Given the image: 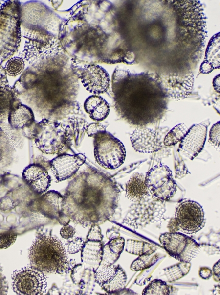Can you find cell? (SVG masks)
Here are the masks:
<instances>
[{"instance_id": "3", "label": "cell", "mask_w": 220, "mask_h": 295, "mask_svg": "<svg viewBox=\"0 0 220 295\" xmlns=\"http://www.w3.org/2000/svg\"><path fill=\"white\" fill-rule=\"evenodd\" d=\"M47 12V10H41L39 13V10L32 7L21 15L23 36L26 39L23 54L30 64L48 61L58 51L59 45L51 31V21Z\"/></svg>"}, {"instance_id": "41", "label": "cell", "mask_w": 220, "mask_h": 295, "mask_svg": "<svg viewBox=\"0 0 220 295\" xmlns=\"http://www.w3.org/2000/svg\"><path fill=\"white\" fill-rule=\"evenodd\" d=\"M58 221L62 225L64 226L68 224L70 221V219L68 216L62 213L60 217L58 219Z\"/></svg>"}, {"instance_id": "40", "label": "cell", "mask_w": 220, "mask_h": 295, "mask_svg": "<svg viewBox=\"0 0 220 295\" xmlns=\"http://www.w3.org/2000/svg\"><path fill=\"white\" fill-rule=\"evenodd\" d=\"M8 85V81L5 69L0 65V87Z\"/></svg>"}, {"instance_id": "9", "label": "cell", "mask_w": 220, "mask_h": 295, "mask_svg": "<svg viewBox=\"0 0 220 295\" xmlns=\"http://www.w3.org/2000/svg\"><path fill=\"white\" fill-rule=\"evenodd\" d=\"M14 291L21 295H41L47 287L44 273L32 266L15 270L12 275Z\"/></svg>"}, {"instance_id": "36", "label": "cell", "mask_w": 220, "mask_h": 295, "mask_svg": "<svg viewBox=\"0 0 220 295\" xmlns=\"http://www.w3.org/2000/svg\"><path fill=\"white\" fill-rule=\"evenodd\" d=\"M105 131H106L105 126L99 123H93L89 124L86 129V132L88 136L93 138Z\"/></svg>"}, {"instance_id": "35", "label": "cell", "mask_w": 220, "mask_h": 295, "mask_svg": "<svg viewBox=\"0 0 220 295\" xmlns=\"http://www.w3.org/2000/svg\"><path fill=\"white\" fill-rule=\"evenodd\" d=\"M220 122L215 123L210 129L209 140L212 144L218 148H220Z\"/></svg>"}, {"instance_id": "31", "label": "cell", "mask_w": 220, "mask_h": 295, "mask_svg": "<svg viewBox=\"0 0 220 295\" xmlns=\"http://www.w3.org/2000/svg\"><path fill=\"white\" fill-rule=\"evenodd\" d=\"M17 234L12 230H9L0 234V249L9 247L15 241Z\"/></svg>"}, {"instance_id": "33", "label": "cell", "mask_w": 220, "mask_h": 295, "mask_svg": "<svg viewBox=\"0 0 220 295\" xmlns=\"http://www.w3.org/2000/svg\"><path fill=\"white\" fill-rule=\"evenodd\" d=\"M84 242L81 238H75L66 242L67 252L70 254L76 253L82 250Z\"/></svg>"}, {"instance_id": "25", "label": "cell", "mask_w": 220, "mask_h": 295, "mask_svg": "<svg viewBox=\"0 0 220 295\" xmlns=\"http://www.w3.org/2000/svg\"><path fill=\"white\" fill-rule=\"evenodd\" d=\"M157 248L147 242L133 240H128L126 244V251L128 252L140 255L155 252Z\"/></svg>"}, {"instance_id": "2", "label": "cell", "mask_w": 220, "mask_h": 295, "mask_svg": "<svg viewBox=\"0 0 220 295\" xmlns=\"http://www.w3.org/2000/svg\"><path fill=\"white\" fill-rule=\"evenodd\" d=\"M117 89L114 91L117 111L129 123L143 126L156 122L164 114L165 94L160 87L150 85L129 89L122 85Z\"/></svg>"}, {"instance_id": "19", "label": "cell", "mask_w": 220, "mask_h": 295, "mask_svg": "<svg viewBox=\"0 0 220 295\" xmlns=\"http://www.w3.org/2000/svg\"><path fill=\"white\" fill-rule=\"evenodd\" d=\"M64 197L59 192L50 191L42 196L38 201L39 211L51 219H58L63 213Z\"/></svg>"}, {"instance_id": "24", "label": "cell", "mask_w": 220, "mask_h": 295, "mask_svg": "<svg viewBox=\"0 0 220 295\" xmlns=\"http://www.w3.org/2000/svg\"><path fill=\"white\" fill-rule=\"evenodd\" d=\"M16 93L9 85L0 87V117L8 115L16 103Z\"/></svg>"}, {"instance_id": "11", "label": "cell", "mask_w": 220, "mask_h": 295, "mask_svg": "<svg viewBox=\"0 0 220 295\" xmlns=\"http://www.w3.org/2000/svg\"><path fill=\"white\" fill-rule=\"evenodd\" d=\"M175 218L180 228L189 234L200 230L205 223L202 206L197 202L188 199L178 202L176 208Z\"/></svg>"}, {"instance_id": "18", "label": "cell", "mask_w": 220, "mask_h": 295, "mask_svg": "<svg viewBox=\"0 0 220 295\" xmlns=\"http://www.w3.org/2000/svg\"><path fill=\"white\" fill-rule=\"evenodd\" d=\"M24 180L37 194H42L49 187L51 177L46 170L38 164L28 166L23 171Z\"/></svg>"}, {"instance_id": "26", "label": "cell", "mask_w": 220, "mask_h": 295, "mask_svg": "<svg viewBox=\"0 0 220 295\" xmlns=\"http://www.w3.org/2000/svg\"><path fill=\"white\" fill-rule=\"evenodd\" d=\"M158 259V254L155 252L140 255L132 263L131 269L133 271L146 269L154 264Z\"/></svg>"}, {"instance_id": "16", "label": "cell", "mask_w": 220, "mask_h": 295, "mask_svg": "<svg viewBox=\"0 0 220 295\" xmlns=\"http://www.w3.org/2000/svg\"><path fill=\"white\" fill-rule=\"evenodd\" d=\"M207 131V127L204 124L193 125L180 141L178 151L190 160H193L204 147Z\"/></svg>"}, {"instance_id": "27", "label": "cell", "mask_w": 220, "mask_h": 295, "mask_svg": "<svg viewBox=\"0 0 220 295\" xmlns=\"http://www.w3.org/2000/svg\"><path fill=\"white\" fill-rule=\"evenodd\" d=\"M190 267V262H181V263L166 269L165 274L168 281H175L187 274Z\"/></svg>"}, {"instance_id": "12", "label": "cell", "mask_w": 220, "mask_h": 295, "mask_svg": "<svg viewBox=\"0 0 220 295\" xmlns=\"http://www.w3.org/2000/svg\"><path fill=\"white\" fill-rule=\"evenodd\" d=\"M68 106L64 105L56 115L54 121L60 123L65 128L71 145L76 147L81 143L88 124V121L80 115L78 110H70Z\"/></svg>"}, {"instance_id": "38", "label": "cell", "mask_w": 220, "mask_h": 295, "mask_svg": "<svg viewBox=\"0 0 220 295\" xmlns=\"http://www.w3.org/2000/svg\"><path fill=\"white\" fill-rule=\"evenodd\" d=\"M75 233V229L69 224L64 225L60 230V235L62 237L66 239L72 238Z\"/></svg>"}, {"instance_id": "6", "label": "cell", "mask_w": 220, "mask_h": 295, "mask_svg": "<svg viewBox=\"0 0 220 295\" xmlns=\"http://www.w3.org/2000/svg\"><path fill=\"white\" fill-rule=\"evenodd\" d=\"M32 139L38 148L46 154L65 153L71 145L64 126L58 122L46 119L36 123Z\"/></svg>"}, {"instance_id": "10", "label": "cell", "mask_w": 220, "mask_h": 295, "mask_svg": "<svg viewBox=\"0 0 220 295\" xmlns=\"http://www.w3.org/2000/svg\"><path fill=\"white\" fill-rule=\"evenodd\" d=\"M159 240L169 254L180 262H189L200 250V245L194 239L180 233H166Z\"/></svg>"}, {"instance_id": "29", "label": "cell", "mask_w": 220, "mask_h": 295, "mask_svg": "<svg viewBox=\"0 0 220 295\" xmlns=\"http://www.w3.org/2000/svg\"><path fill=\"white\" fill-rule=\"evenodd\" d=\"M171 289L165 282L155 279L150 282L142 292L143 295H168L171 293Z\"/></svg>"}, {"instance_id": "37", "label": "cell", "mask_w": 220, "mask_h": 295, "mask_svg": "<svg viewBox=\"0 0 220 295\" xmlns=\"http://www.w3.org/2000/svg\"><path fill=\"white\" fill-rule=\"evenodd\" d=\"M103 237L100 227L98 224H94L91 226L90 230L88 233L87 241H102Z\"/></svg>"}, {"instance_id": "7", "label": "cell", "mask_w": 220, "mask_h": 295, "mask_svg": "<svg viewBox=\"0 0 220 295\" xmlns=\"http://www.w3.org/2000/svg\"><path fill=\"white\" fill-rule=\"evenodd\" d=\"M94 139V156L99 165L113 170L124 163L126 150L118 139L106 131L100 133Z\"/></svg>"}, {"instance_id": "28", "label": "cell", "mask_w": 220, "mask_h": 295, "mask_svg": "<svg viewBox=\"0 0 220 295\" xmlns=\"http://www.w3.org/2000/svg\"><path fill=\"white\" fill-rule=\"evenodd\" d=\"M188 129L184 123L178 124L172 128L166 135L163 143L165 146L175 145L180 142Z\"/></svg>"}, {"instance_id": "13", "label": "cell", "mask_w": 220, "mask_h": 295, "mask_svg": "<svg viewBox=\"0 0 220 295\" xmlns=\"http://www.w3.org/2000/svg\"><path fill=\"white\" fill-rule=\"evenodd\" d=\"M95 280L107 293H115L125 287L127 277L119 266L106 265L101 262L94 271Z\"/></svg>"}, {"instance_id": "30", "label": "cell", "mask_w": 220, "mask_h": 295, "mask_svg": "<svg viewBox=\"0 0 220 295\" xmlns=\"http://www.w3.org/2000/svg\"><path fill=\"white\" fill-rule=\"evenodd\" d=\"M24 68V62L22 58L15 57L10 58L6 62L5 71L6 74L11 76H16L21 74Z\"/></svg>"}, {"instance_id": "39", "label": "cell", "mask_w": 220, "mask_h": 295, "mask_svg": "<svg viewBox=\"0 0 220 295\" xmlns=\"http://www.w3.org/2000/svg\"><path fill=\"white\" fill-rule=\"evenodd\" d=\"M7 283L3 274L2 270L0 269V295H6L7 293Z\"/></svg>"}, {"instance_id": "1", "label": "cell", "mask_w": 220, "mask_h": 295, "mask_svg": "<svg viewBox=\"0 0 220 295\" xmlns=\"http://www.w3.org/2000/svg\"><path fill=\"white\" fill-rule=\"evenodd\" d=\"M119 190L109 176L88 170L71 181L64 197L63 213L83 227L99 224L115 210Z\"/></svg>"}, {"instance_id": "8", "label": "cell", "mask_w": 220, "mask_h": 295, "mask_svg": "<svg viewBox=\"0 0 220 295\" xmlns=\"http://www.w3.org/2000/svg\"><path fill=\"white\" fill-rule=\"evenodd\" d=\"M145 182L149 192L158 200L168 201L176 191V184L169 168L158 163L146 173Z\"/></svg>"}, {"instance_id": "22", "label": "cell", "mask_w": 220, "mask_h": 295, "mask_svg": "<svg viewBox=\"0 0 220 295\" xmlns=\"http://www.w3.org/2000/svg\"><path fill=\"white\" fill-rule=\"evenodd\" d=\"M84 106L90 117L97 122L105 119L110 111L107 101L102 97L97 95L88 97L84 102Z\"/></svg>"}, {"instance_id": "23", "label": "cell", "mask_w": 220, "mask_h": 295, "mask_svg": "<svg viewBox=\"0 0 220 295\" xmlns=\"http://www.w3.org/2000/svg\"><path fill=\"white\" fill-rule=\"evenodd\" d=\"M103 246L102 241H87L81 250L82 261L98 266L102 260Z\"/></svg>"}, {"instance_id": "17", "label": "cell", "mask_w": 220, "mask_h": 295, "mask_svg": "<svg viewBox=\"0 0 220 295\" xmlns=\"http://www.w3.org/2000/svg\"><path fill=\"white\" fill-rule=\"evenodd\" d=\"M130 139L134 150L140 153L155 152L162 147V141L158 133L149 128H137L131 135Z\"/></svg>"}, {"instance_id": "34", "label": "cell", "mask_w": 220, "mask_h": 295, "mask_svg": "<svg viewBox=\"0 0 220 295\" xmlns=\"http://www.w3.org/2000/svg\"><path fill=\"white\" fill-rule=\"evenodd\" d=\"M107 244L113 252L120 255L124 249L125 240L122 237H117L110 239Z\"/></svg>"}, {"instance_id": "5", "label": "cell", "mask_w": 220, "mask_h": 295, "mask_svg": "<svg viewBox=\"0 0 220 295\" xmlns=\"http://www.w3.org/2000/svg\"><path fill=\"white\" fill-rule=\"evenodd\" d=\"M21 6L6 1L0 8V63L12 56L21 41Z\"/></svg>"}, {"instance_id": "21", "label": "cell", "mask_w": 220, "mask_h": 295, "mask_svg": "<svg viewBox=\"0 0 220 295\" xmlns=\"http://www.w3.org/2000/svg\"><path fill=\"white\" fill-rule=\"evenodd\" d=\"M149 194L145 182V176L142 173H135L126 185V197L132 202H139Z\"/></svg>"}, {"instance_id": "42", "label": "cell", "mask_w": 220, "mask_h": 295, "mask_svg": "<svg viewBox=\"0 0 220 295\" xmlns=\"http://www.w3.org/2000/svg\"><path fill=\"white\" fill-rule=\"evenodd\" d=\"M213 271L214 275L217 277L218 280H220V260L214 265L213 267Z\"/></svg>"}, {"instance_id": "14", "label": "cell", "mask_w": 220, "mask_h": 295, "mask_svg": "<svg viewBox=\"0 0 220 295\" xmlns=\"http://www.w3.org/2000/svg\"><path fill=\"white\" fill-rule=\"evenodd\" d=\"M80 79L84 87L94 94H101L108 90L110 84L107 71L98 65H88L82 70Z\"/></svg>"}, {"instance_id": "32", "label": "cell", "mask_w": 220, "mask_h": 295, "mask_svg": "<svg viewBox=\"0 0 220 295\" xmlns=\"http://www.w3.org/2000/svg\"><path fill=\"white\" fill-rule=\"evenodd\" d=\"M120 255L115 253L108 246L107 244L103 246L101 262L106 265H111L119 258Z\"/></svg>"}, {"instance_id": "15", "label": "cell", "mask_w": 220, "mask_h": 295, "mask_svg": "<svg viewBox=\"0 0 220 295\" xmlns=\"http://www.w3.org/2000/svg\"><path fill=\"white\" fill-rule=\"evenodd\" d=\"M85 160V156L81 153L75 155L64 153L53 158L49 164L57 181L61 182L75 174Z\"/></svg>"}, {"instance_id": "20", "label": "cell", "mask_w": 220, "mask_h": 295, "mask_svg": "<svg viewBox=\"0 0 220 295\" xmlns=\"http://www.w3.org/2000/svg\"><path fill=\"white\" fill-rule=\"evenodd\" d=\"M8 122L11 126L17 129L29 128L35 123L34 115L27 106L15 103L8 114Z\"/></svg>"}, {"instance_id": "4", "label": "cell", "mask_w": 220, "mask_h": 295, "mask_svg": "<svg viewBox=\"0 0 220 295\" xmlns=\"http://www.w3.org/2000/svg\"><path fill=\"white\" fill-rule=\"evenodd\" d=\"M31 266L44 273H68L75 261L68 260L65 247L60 240L44 234H38L29 252Z\"/></svg>"}]
</instances>
